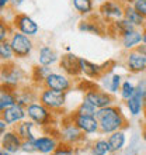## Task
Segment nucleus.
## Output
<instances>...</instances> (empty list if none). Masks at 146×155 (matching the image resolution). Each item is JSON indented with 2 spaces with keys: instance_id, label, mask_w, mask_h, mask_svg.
I'll return each instance as SVG.
<instances>
[{
  "instance_id": "obj_1",
  "label": "nucleus",
  "mask_w": 146,
  "mask_h": 155,
  "mask_svg": "<svg viewBox=\"0 0 146 155\" xmlns=\"http://www.w3.org/2000/svg\"><path fill=\"white\" fill-rule=\"evenodd\" d=\"M96 117L100 124V130L106 134H111L114 131L121 130L125 124V118L121 110L115 106H107L103 109H97Z\"/></svg>"
},
{
  "instance_id": "obj_2",
  "label": "nucleus",
  "mask_w": 146,
  "mask_h": 155,
  "mask_svg": "<svg viewBox=\"0 0 146 155\" xmlns=\"http://www.w3.org/2000/svg\"><path fill=\"white\" fill-rule=\"evenodd\" d=\"M10 45H11L13 51H14V55L18 58H25L28 57L31 51L34 48V44L31 38L28 35H25L23 33H13L11 37H10Z\"/></svg>"
},
{
  "instance_id": "obj_3",
  "label": "nucleus",
  "mask_w": 146,
  "mask_h": 155,
  "mask_svg": "<svg viewBox=\"0 0 146 155\" xmlns=\"http://www.w3.org/2000/svg\"><path fill=\"white\" fill-rule=\"evenodd\" d=\"M41 103L46 106L51 110H56V109H61V107L65 106L66 102V96L65 92H59V90H53V89H46L41 93L40 96Z\"/></svg>"
},
{
  "instance_id": "obj_4",
  "label": "nucleus",
  "mask_w": 146,
  "mask_h": 155,
  "mask_svg": "<svg viewBox=\"0 0 146 155\" xmlns=\"http://www.w3.org/2000/svg\"><path fill=\"white\" fill-rule=\"evenodd\" d=\"M25 109H27V116L30 117V120H33L38 126H45L51 118L49 109L42 103H31Z\"/></svg>"
},
{
  "instance_id": "obj_5",
  "label": "nucleus",
  "mask_w": 146,
  "mask_h": 155,
  "mask_svg": "<svg viewBox=\"0 0 146 155\" xmlns=\"http://www.w3.org/2000/svg\"><path fill=\"white\" fill-rule=\"evenodd\" d=\"M84 100L89 102L90 104H93L96 109H103V107L111 106V103H113V97H111L110 92H103V90H97V89L87 90L84 94Z\"/></svg>"
},
{
  "instance_id": "obj_6",
  "label": "nucleus",
  "mask_w": 146,
  "mask_h": 155,
  "mask_svg": "<svg viewBox=\"0 0 146 155\" xmlns=\"http://www.w3.org/2000/svg\"><path fill=\"white\" fill-rule=\"evenodd\" d=\"M45 86L48 89L59 90V92H68L70 89V81L66 75L58 74V72H51L48 76L45 78Z\"/></svg>"
},
{
  "instance_id": "obj_7",
  "label": "nucleus",
  "mask_w": 146,
  "mask_h": 155,
  "mask_svg": "<svg viewBox=\"0 0 146 155\" xmlns=\"http://www.w3.org/2000/svg\"><path fill=\"white\" fill-rule=\"evenodd\" d=\"M16 27L17 30L20 31V33L25 34V35H28V37H34L38 34L40 31V27L38 24L35 23V20H33L30 16L27 14H18L16 17Z\"/></svg>"
},
{
  "instance_id": "obj_8",
  "label": "nucleus",
  "mask_w": 146,
  "mask_h": 155,
  "mask_svg": "<svg viewBox=\"0 0 146 155\" xmlns=\"http://www.w3.org/2000/svg\"><path fill=\"white\" fill-rule=\"evenodd\" d=\"M126 68L132 74H139L146 71V55L139 52L138 49L129 51V54L126 55Z\"/></svg>"
},
{
  "instance_id": "obj_9",
  "label": "nucleus",
  "mask_w": 146,
  "mask_h": 155,
  "mask_svg": "<svg viewBox=\"0 0 146 155\" xmlns=\"http://www.w3.org/2000/svg\"><path fill=\"white\" fill-rule=\"evenodd\" d=\"M23 147V138L17 134V131H6L2 134V148L8 151L10 154H16L21 151Z\"/></svg>"
},
{
  "instance_id": "obj_10",
  "label": "nucleus",
  "mask_w": 146,
  "mask_h": 155,
  "mask_svg": "<svg viewBox=\"0 0 146 155\" xmlns=\"http://www.w3.org/2000/svg\"><path fill=\"white\" fill-rule=\"evenodd\" d=\"M25 116H27V109H24V106H21L20 103H16L14 106L2 111V118L7 123L8 126H13L16 123L23 121Z\"/></svg>"
},
{
  "instance_id": "obj_11",
  "label": "nucleus",
  "mask_w": 146,
  "mask_h": 155,
  "mask_svg": "<svg viewBox=\"0 0 146 155\" xmlns=\"http://www.w3.org/2000/svg\"><path fill=\"white\" fill-rule=\"evenodd\" d=\"M73 121L84 134H94L100 128L98 120L96 116H79L76 114L73 117Z\"/></svg>"
},
{
  "instance_id": "obj_12",
  "label": "nucleus",
  "mask_w": 146,
  "mask_h": 155,
  "mask_svg": "<svg viewBox=\"0 0 146 155\" xmlns=\"http://www.w3.org/2000/svg\"><path fill=\"white\" fill-rule=\"evenodd\" d=\"M59 64H61V68L65 71L68 75H73V76H77L80 74V58H77L76 55L73 54H65L62 55L61 59H59Z\"/></svg>"
},
{
  "instance_id": "obj_13",
  "label": "nucleus",
  "mask_w": 146,
  "mask_h": 155,
  "mask_svg": "<svg viewBox=\"0 0 146 155\" xmlns=\"http://www.w3.org/2000/svg\"><path fill=\"white\" fill-rule=\"evenodd\" d=\"M124 10L125 8L115 2H106L100 7V12H101L103 16L107 17V18H115V20L124 18Z\"/></svg>"
},
{
  "instance_id": "obj_14",
  "label": "nucleus",
  "mask_w": 146,
  "mask_h": 155,
  "mask_svg": "<svg viewBox=\"0 0 146 155\" xmlns=\"http://www.w3.org/2000/svg\"><path fill=\"white\" fill-rule=\"evenodd\" d=\"M35 147H36V152H41V154H52L58 148V141L53 137L42 135V137H36L35 138Z\"/></svg>"
},
{
  "instance_id": "obj_15",
  "label": "nucleus",
  "mask_w": 146,
  "mask_h": 155,
  "mask_svg": "<svg viewBox=\"0 0 146 155\" xmlns=\"http://www.w3.org/2000/svg\"><path fill=\"white\" fill-rule=\"evenodd\" d=\"M59 61V57L58 54L55 52V49L48 47V45H44L40 48V54H38V62L40 65L44 66H51L53 64H56Z\"/></svg>"
},
{
  "instance_id": "obj_16",
  "label": "nucleus",
  "mask_w": 146,
  "mask_h": 155,
  "mask_svg": "<svg viewBox=\"0 0 146 155\" xmlns=\"http://www.w3.org/2000/svg\"><path fill=\"white\" fill-rule=\"evenodd\" d=\"M81 133H83V131L75 124V121H73V123H70V124L63 127V130H62V138L65 140L66 143H77V141L81 140V137H83Z\"/></svg>"
},
{
  "instance_id": "obj_17",
  "label": "nucleus",
  "mask_w": 146,
  "mask_h": 155,
  "mask_svg": "<svg viewBox=\"0 0 146 155\" xmlns=\"http://www.w3.org/2000/svg\"><path fill=\"white\" fill-rule=\"evenodd\" d=\"M141 42H143V33H141L138 30H132L129 33H126L125 35H122V45L126 49L135 48Z\"/></svg>"
},
{
  "instance_id": "obj_18",
  "label": "nucleus",
  "mask_w": 146,
  "mask_h": 155,
  "mask_svg": "<svg viewBox=\"0 0 146 155\" xmlns=\"http://www.w3.org/2000/svg\"><path fill=\"white\" fill-rule=\"evenodd\" d=\"M125 103H126V109H128L131 116H139L142 113L143 107H145L143 106V102H142V96H141V93H138V92H135L134 96L131 99H128Z\"/></svg>"
},
{
  "instance_id": "obj_19",
  "label": "nucleus",
  "mask_w": 146,
  "mask_h": 155,
  "mask_svg": "<svg viewBox=\"0 0 146 155\" xmlns=\"http://www.w3.org/2000/svg\"><path fill=\"white\" fill-rule=\"evenodd\" d=\"M108 143H110V145H111L113 152L121 151L122 148L125 147V143H126L125 133H124L122 130H118V131L111 133V135L108 137Z\"/></svg>"
},
{
  "instance_id": "obj_20",
  "label": "nucleus",
  "mask_w": 146,
  "mask_h": 155,
  "mask_svg": "<svg viewBox=\"0 0 146 155\" xmlns=\"http://www.w3.org/2000/svg\"><path fill=\"white\" fill-rule=\"evenodd\" d=\"M124 17L129 21L131 24H134L135 27H141V25L145 24V17L141 14V13L134 7V6H126L125 10H124Z\"/></svg>"
},
{
  "instance_id": "obj_21",
  "label": "nucleus",
  "mask_w": 146,
  "mask_h": 155,
  "mask_svg": "<svg viewBox=\"0 0 146 155\" xmlns=\"http://www.w3.org/2000/svg\"><path fill=\"white\" fill-rule=\"evenodd\" d=\"M80 71L81 74H84L86 76L89 78H98L101 76L103 74V68L100 65H96V64H91L87 59H83L80 58Z\"/></svg>"
},
{
  "instance_id": "obj_22",
  "label": "nucleus",
  "mask_w": 146,
  "mask_h": 155,
  "mask_svg": "<svg viewBox=\"0 0 146 155\" xmlns=\"http://www.w3.org/2000/svg\"><path fill=\"white\" fill-rule=\"evenodd\" d=\"M34 124L35 123L31 120V121H20V124H17V134L20 135L23 141H28V140H35L36 137H34V133H33V128H34Z\"/></svg>"
},
{
  "instance_id": "obj_23",
  "label": "nucleus",
  "mask_w": 146,
  "mask_h": 155,
  "mask_svg": "<svg viewBox=\"0 0 146 155\" xmlns=\"http://www.w3.org/2000/svg\"><path fill=\"white\" fill-rule=\"evenodd\" d=\"M17 103V97L16 94L11 93L10 90H2V93H0V110L3 111L8 107L14 106Z\"/></svg>"
},
{
  "instance_id": "obj_24",
  "label": "nucleus",
  "mask_w": 146,
  "mask_h": 155,
  "mask_svg": "<svg viewBox=\"0 0 146 155\" xmlns=\"http://www.w3.org/2000/svg\"><path fill=\"white\" fill-rule=\"evenodd\" d=\"M121 75L114 74L110 78H106L104 81V87H106V92L108 90L110 93H117L118 89H121Z\"/></svg>"
},
{
  "instance_id": "obj_25",
  "label": "nucleus",
  "mask_w": 146,
  "mask_h": 155,
  "mask_svg": "<svg viewBox=\"0 0 146 155\" xmlns=\"http://www.w3.org/2000/svg\"><path fill=\"white\" fill-rule=\"evenodd\" d=\"M110 154H113V150H111L108 140L101 138L97 140L93 144V155H110Z\"/></svg>"
},
{
  "instance_id": "obj_26",
  "label": "nucleus",
  "mask_w": 146,
  "mask_h": 155,
  "mask_svg": "<svg viewBox=\"0 0 146 155\" xmlns=\"http://www.w3.org/2000/svg\"><path fill=\"white\" fill-rule=\"evenodd\" d=\"M114 27L117 28V33H119V35H125L126 33H129V31L135 30V25L131 24V23L126 20L125 17H124V18H119V20H115V21H114Z\"/></svg>"
},
{
  "instance_id": "obj_27",
  "label": "nucleus",
  "mask_w": 146,
  "mask_h": 155,
  "mask_svg": "<svg viewBox=\"0 0 146 155\" xmlns=\"http://www.w3.org/2000/svg\"><path fill=\"white\" fill-rule=\"evenodd\" d=\"M73 7L80 14H89L93 10V2L91 0H72Z\"/></svg>"
},
{
  "instance_id": "obj_28",
  "label": "nucleus",
  "mask_w": 146,
  "mask_h": 155,
  "mask_svg": "<svg viewBox=\"0 0 146 155\" xmlns=\"http://www.w3.org/2000/svg\"><path fill=\"white\" fill-rule=\"evenodd\" d=\"M21 78H23V71L20 68H13L11 72L6 74V79H3V82H6V85L8 86H16Z\"/></svg>"
},
{
  "instance_id": "obj_29",
  "label": "nucleus",
  "mask_w": 146,
  "mask_h": 155,
  "mask_svg": "<svg viewBox=\"0 0 146 155\" xmlns=\"http://www.w3.org/2000/svg\"><path fill=\"white\" fill-rule=\"evenodd\" d=\"M119 92H121V97L126 102L128 99H131L135 94V92H136V86H135L132 82L125 81L121 85V90H119Z\"/></svg>"
},
{
  "instance_id": "obj_30",
  "label": "nucleus",
  "mask_w": 146,
  "mask_h": 155,
  "mask_svg": "<svg viewBox=\"0 0 146 155\" xmlns=\"http://www.w3.org/2000/svg\"><path fill=\"white\" fill-rule=\"evenodd\" d=\"M96 113H97V109L93 104H90L89 102H86V100L79 104L76 110V114L79 116H96Z\"/></svg>"
},
{
  "instance_id": "obj_31",
  "label": "nucleus",
  "mask_w": 146,
  "mask_h": 155,
  "mask_svg": "<svg viewBox=\"0 0 146 155\" xmlns=\"http://www.w3.org/2000/svg\"><path fill=\"white\" fill-rule=\"evenodd\" d=\"M14 55V51H13L11 45H10V41H2L0 44V58L2 61H10Z\"/></svg>"
},
{
  "instance_id": "obj_32",
  "label": "nucleus",
  "mask_w": 146,
  "mask_h": 155,
  "mask_svg": "<svg viewBox=\"0 0 146 155\" xmlns=\"http://www.w3.org/2000/svg\"><path fill=\"white\" fill-rule=\"evenodd\" d=\"M79 30L80 31H84V33H90V34H101L100 28H98L96 24L93 23H89V21H81L79 24Z\"/></svg>"
},
{
  "instance_id": "obj_33",
  "label": "nucleus",
  "mask_w": 146,
  "mask_h": 155,
  "mask_svg": "<svg viewBox=\"0 0 146 155\" xmlns=\"http://www.w3.org/2000/svg\"><path fill=\"white\" fill-rule=\"evenodd\" d=\"M139 150V143H138V135H134L132 140L129 141V145L126 148L125 155H136Z\"/></svg>"
},
{
  "instance_id": "obj_34",
  "label": "nucleus",
  "mask_w": 146,
  "mask_h": 155,
  "mask_svg": "<svg viewBox=\"0 0 146 155\" xmlns=\"http://www.w3.org/2000/svg\"><path fill=\"white\" fill-rule=\"evenodd\" d=\"M21 151H23V152H27V154H33V152H36L35 140L23 141V147H21Z\"/></svg>"
},
{
  "instance_id": "obj_35",
  "label": "nucleus",
  "mask_w": 146,
  "mask_h": 155,
  "mask_svg": "<svg viewBox=\"0 0 146 155\" xmlns=\"http://www.w3.org/2000/svg\"><path fill=\"white\" fill-rule=\"evenodd\" d=\"M134 7L146 18V0H134Z\"/></svg>"
},
{
  "instance_id": "obj_36",
  "label": "nucleus",
  "mask_w": 146,
  "mask_h": 155,
  "mask_svg": "<svg viewBox=\"0 0 146 155\" xmlns=\"http://www.w3.org/2000/svg\"><path fill=\"white\" fill-rule=\"evenodd\" d=\"M52 155H75L72 148L68 147H58L55 151L52 152Z\"/></svg>"
},
{
  "instance_id": "obj_37",
  "label": "nucleus",
  "mask_w": 146,
  "mask_h": 155,
  "mask_svg": "<svg viewBox=\"0 0 146 155\" xmlns=\"http://www.w3.org/2000/svg\"><path fill=\"white\" fill-rule=\"evenodd\" d=\"M6 37H7V30L4 28V24L0 25V41H6Z\"/></svg>"
},
{
  "instance_id": "obj_38",
  "label": "nucleus",
  "mask_w": 146,
  "mask_h": 155,
  "mask_svg": "<svg viewBox=\"0 0 146 155\" xmlns=\"http://www.w3.org/2000/svg\"><path fill=\"white\" fill-rule=\"evenodd\" d=\"M7 123L4 121L3 118H2V120H0V131H2V134H4V133H6V128H7Z\"/></svg>"
},
{
  "instance_id": "obj_39",
  "label": "nucleus",
  "mask_w": 146,
  "mask_h": 155,
  "mask_svg": "<svg viewBox=\"0 0 146 155\" xmlns=\"http://www.w3.org/2000/svg\"><path fill=\"white\" fill-rule=\"evenodd\" d=\"M10 3V0H0V7L4 8V6H7Z\"/></svg>"
},
{
  "instance_id": "obj_40",
  "label": "nucleus",
  "mask_w": 146,
  "mask_h": 155,
  "mask_svg": "<svg viewBox=\"0 0 146 155\" xmlns=\"http://www.w3.org/2000/svg\"><path fill=\"white\" fill-rule=\"evenodd\" d=\"M23 2H24V0H13V4H14V6L17 7V6H20Z\"/></svg>"
},
{
  "instance_id": "obj_41",
  "label": "nucleus",
  "mask_w": 146,
  "mask_h": 155,
  "mask_svg": "<svg viewBox=\"0 0 146 155\" xmlns=\"http://www.w3.org/2000/svg\"><path fill=\"white\" fill-rule=\"evenodd\" d=\"M0 155H11V154H10L8 151H6V150H3V148H2V151H0Z\"/></svg>"
},
{
  "instance_id": "obj_42",
  "label": "nucleus",
  "mask_w": 146,
  "mask_h": 155,
  "mask_svg": "<svg viewBox=\"0 0 146 155\" xmlns=\"http://www.w3.org/2000/svg\"><path fill=\"white\" fill-rule=\"evenodd\" d=\"M142 138H143V141L146 143V130H143V133H142Z\"/></svg>"
},
{
  "instance_id": "obj_43",
  "label": "nucleus",
  "mask_w": 146,
  "mask_h": 155,
  "mask_svg": "<svg viewBox=\"0 0 146 155\" xmlns=\"http://www.w3.org/2000/svg\"><path fill=\"white\" fill-rule=\"evenodd\" d=\"M143 44L146 45V30L143 31Z\"/></svg>"
},
{
  "instance_id": "obj_44",
  "label": "nucleus",
  "mask_w": 146,
  "mask_h": 155,
  "mask_svg": "<svg viewBox=\"0 0 146 155\" xmlns=\"http://www.w3.org/2000/svg\"><path fill=\"white\" fill-rule=\"evenodd\" d=\"M110 155H115V152H113V154H110Z\"/></svg>"
}]
</instances>
